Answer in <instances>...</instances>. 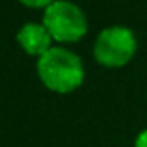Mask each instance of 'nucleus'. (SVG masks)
I'll use <instances>...</instances> for the list:
<instances>
[{
  "mask_svg": "<svg viewBox=\"0 0 147 147\" xmlns=\"http://www.w3.org/2000/svg\"><path fill=\"white\" fill-rule=\"evenodd\" d=\"M37 75L50 91L71 93L84 82V65L75 52L52 47L37 60Z\"/></svg>",
  "mask_w": 147,
  "mask_h": 147,
  "instance_id": "nucleus-1",
  "label": "nucleus"
},
{
  "mask_svg": "<svg viewBox=\"0 0 147 147\" xmlns=\"http://www.w3.org/2000/svg\"><path fill=\"white\" fill-rule=\"evenodd\" d=\"M43 24L58 43L80 41L88 32V19L76 4L69 0H54L45 7Z\"/></svg>",
  "mask_w": 147,
  "mask_h": 147,
  "instance_id": "nucleus-2",
  "label": "nucleus"
},
{
  "mask_svg": "<svg viewBox=\"0 0 147 147\" xmlns=\"http://www.w3.org/2000/svg\"><path fill=\"white\" fill-rule=\"evenodd\" d=\"M136 54V37L125 26L104 28L95 39L93 56L104 67H123Z\"/></svg>",
  "mask_w": 147,
  "mask_h": 147,
  "instance_id": "nucleus-3",
  "label": "nucleus"
},
{
  "mask_svg": "<svg viewBox=\"0 0 147 147\" xmlns=\"http://www.w3.org/2000/svg\"><path fill=\"white\" fill-rule=\"evenodd\" d=\"M17 41L26 54L37 58H41L47 50L52 49V45H50L52 36L45 28V24H37V22H28L22 26L17 32Z\"/></svg>",
  "mask_w": 147,
  "mask_h": 147,
  "instance_id": "nucleus-4",
  "label": "nucleus"
},
{
  "mask_svg": "<svg viewBox=\"0 0 147 147\" xmlns=\"http://www.w3.org/2000/svg\"><path fill=\"white\" fill-rule=\"evenodd\" d=\"M26 7H49L54 0H19Z\"/></svg>",
  "mask_w": 147,
  "mask_h": 147,
  "instance_id": "nucleus-5",
  "label": "nucleus"
},
{
  "mask_svg": "<svg viewBox=\"0 0 147 147\" xmlns=\"http://www.w3.org/2000/svg\"><path fill=\"white\" fill-rule=\"evenodd\" d=\"M134 145H136V147H147V129L142 130V132L138 134V138H136V142H134Z\"/></svg>",
  "mask_w": 147,
  "mask_h": 147,
  "instance_id": "nucleus-6",
  "label": "nucleus"
}]
</instances>
